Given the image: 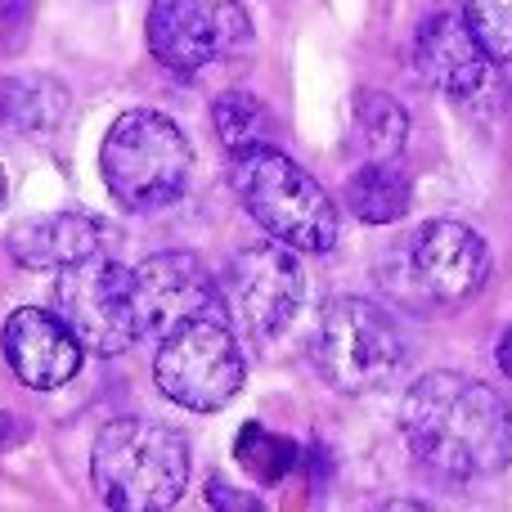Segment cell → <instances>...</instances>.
<instances>
[{
	"label": "cell",
	"instance_id": "obj_6",
	"mask_svg": "<svg viewBox=\"0 0 512 512\" xmlns=\"http://www.w3.org/2000/svg\"><path fill=\"white\" fill-rule=\"evenodd\" d=\"M158 342L162 346L153 360V378L171 405L194 409V414H216L243 391L248 364L239 351V333L225 315L189 319Z\"/></svg>",
	"mask_w": 512,
	"mask_h": 512
},
{
	"label": "cell",
	"instance_id": "obj_10",
	"mask_svg": "<svg viewBox=\"0 0 512 512\" xmlns=\"http://www.w3.org/2000/svg\"><path fill=\"white\" fill-rule=\"evenodd\" d=\"M0 351H5L9 369L23 387L32 391H59L63 382L77 378L81 369V351L59 310H41V306H23L5 319L0 328Z\"/></svg>",
	"mask_w": 512,
	"mask_h": 512
},
{
	"label": "cell",
	"instance_id": "obj_16",
	"mask_svg": "<svg viewBox=\"0 0 512 512\" xmlns=\"http://www.w3.org/2000/svg\"><path fill=\"white\" fill-rule=\"evenodd\" d=\"M351 131L369 158H396L409 140V113L382 90H364V95H355Z\"/></svg>",
	"mask_w": 512,
	"mask_h": 512
},
{
	"label": "cell",
	"instance_id": "obj_18",
	"mask_svg": "<svg viewBox=\"0 0 512 512\" xmlns=\"http://www.w3.org/2000/svg\"><path fill=\"white\" fill-rule=\"evenodd\" d=\"M234 454H239V468L248 472V477L265 481V486L283 481L292 468H297V445L283 441V436H274V432H265V427H256V423H248L239 432Z\"/></svg>",
	"mask_w": 512,
	"mask_h": 512
},
{
	"label": "cell",
	"instance_id": "obj_17",
	"mask_svg": "<svg viewBox=\"0 0 512 512\" xmlns=\"http://www.w3.org/2000/svg\"><path fill=\"white\" fill-rule=\"evenodd\" d=\"M212 126H216V140L230 149V158L274 140V113L256 95H248V90H230V95L216 99Z\"/></svg>",
	"mask_w": 512,
	"mask_h": 512
},
{
	"label": "cell",
	"instance_id": "obj_3",
	"mask_svg": "<svg viewBox=\"0 0 512 512\" xmlns=\"http://www.w3.org/2000/svg\"><path fill=\"white\" fill-rule=\"evenodd\" d=\"M90 481L108 508L158 512L189 486V441L167 423L117 418L99 427L90 450Z\"/></svg>",
	"mask_w": 512,
	"mask_h": 512
},
{
	"label": "cell",
	"instance_id": "obj_15",
	"mask_svg": "<svg viewBox=\"0 0 512 512\" xmlns=\"http://www.w3.org/2000/svg\"><path fill=\"white\" fill-rule=\"evenodd\" d=\"M342 198L364 225H391L409 212L414 185H409V176L391 158H369L351 180H346Z\"/></svg>",
	"mask_w": 512,
	"mask_h": 512
},
{
	"label": "cell",
	"instance_id": "obj_14",
	"mask_svg": "<svg viewBox=\"0 0 512 512\" xmlns=\"http://www.w3.org/2000/svg\"><path fill=\"white\" fill-rule=\"evenodd\" d=\"M108 243V225L95 221L86 212H50V216H32V221L14 225L9 234V256L27 270H63L72 261L104 252Z\"/></svg>",
	"mask_w": 512,
	"mask_h": 512
},
{
	"label": "cell",
	"instance_id": "obj_20",
	"mask_svg": "<svg viewBox=\"0 0 512 512\" xmlns=\"http://www.w3.org/2000/svg\"><path fill=\"white\" fill-rule=\"evenodd\" d=\"M207 504H212V508H239V512H256V508H261V499H256V495H239V490H234L230 481H221V477H216L212 486H207Z\"/></svg>",
	"mask_w": 512,
	"mask_h": 512
},
{
	"label": "cell",
	"instance_id": "obj_1",
	"mask_svg": "<svg viewBox=\"0 0 512 512\" xmlns=\"http://www.w3.org/2000/svg\"><path fill=\"white\" fill-rule=\"evenodd\" d=\"M400 432L441 477H495L512 459V409L495 387L468 373H427L405 391Z\"/></svg>",
	"mask_w": 512,
	"mask_h": 512
},
{
	"label": "cell",
	"instance_id": "obj_13",
	"mask_svg": "<svg viewBox=\"0 0 512 512\" xmlns=\"http://www.w3.org/2000/svg\"><path fill=\"white\" fill-rule=\"evenodd\" d=\"M149 50L162 68L171 72H198L221 50V27L216 9L207 0H153L149 5Z\"/></svg>",
	"mask_w": 512,
	"mask_h": 512
},
{
	"label": "cell",
	"instance_id": "obj_7",
	"mask_svg": "<svg viewBox=\"0 0 512 512\" xmlns=\"http://www.w3.org/2000/svg\"><path fill=\"white\" fill-rule=\"evenodd\" d=\"M216 288H221V315L230 319L234 333L274 342L297 319L306 274L297 265V252L283 243H248L230 256Z\"/></svg>",
	"mask_w": 512,
	"mask_h": 512
},
{
	"label": "cell",
	"instance_id": "obj_11",
	"mask_svg": "<svg viewBox=\"0 0 512 512\" xmlns=\"http://www.w3.org/2000/svg\"><path fill=\"white\" fill-rule=\"evenodd\" d=\"M409 265H414L418 283L427 297L441 306H463L481 292L490 274V252L477 230L459 221H427L409 243Z\"/></svg>",
	"mask_w": 512,
	"mask_h": 512
},
{
	"label": "cell",
	"instance_id": "obj_8",
	"mask_svg": "<svg viewBox=\"0 0 512 512\" xmlns=\"http://www.w3.org/2000/svg\"><path fill=\"white\" fill-rule=\"evenodd\" d=\"M63 324L95 355H122L140 342V310H135V270L117 256L95 252L59 270L54 288Z\"/></svg>",
	"mask_w": 512,
	"mask_h": 512
},
{
	"label": "cell",
	"instance_id": "obj_21",
	"mask_svg": "<svg viewBox=\"0 0 512 512\" xmlns=\"http://www.w3.org/2000/svg\"><path fill=\"white\" fill-rule=\"evenodd\" d=\"M499 369H504V378L512 382V328H504V337H499Z\"/></svg>",
	"mask_w": 512,
	"mask_h": 512
},
{
	"label": "cell",
	"instance_id": "obj_5",
	"mask_svg": "<svg viewBox=\"0 0 512 512\" xmlns=\"http://www.w3.org/2000/svg\"><path fill=\"white\" fill-rule=\"evenodd\" d=\"M319 378L342 396H373L387 391L405 373V337L387 310L364 297H337L324 306L310 342Z\"/></svg>",
	"mask_w": 512,
	"mask_h": 512
},
{
	"label": "cell",
	"instance_id": "obj_4",
	"mask_svg": "<svg viewBox=\"0 0 512 512\" xmlns=\"http://www.w3.org/2000/svg\"><path fill=\"white\" fill-rule=\"evenodd\" d=\"M194 149L171 117L153 108H131L104 135L99 171L104 185L126 212H158L176 203L189 185Z\"/></svg>",
	"mask_w": 512,
	"mask_h": 512
},
{
	"label": "cell",
	"instance_id": "obj_9",
	"mask_svg": "<svg viewBox=\"0 0 512 512\" xmlns=\"http://www.w3.org/2000/svg\"><path fill=\"white\" fill-rule=\"evenodd\" d=\"M135 310L140 337H167L189 319L221 315V288L194 252H158L135 270Z\"/></svg>",
	"mask_w": 512,
	"mask_h": 512
},
{
	"label": "cell",
	"instance_id": "obj_22",
	"mask_svg": "<svg viewBox=\"0 0 512 512\" xmlns=\"http://www.w3.org/2000/svg\"><path fill=\"white\" fill-rule=\"evenodd\" d=\"M23 441V427L14 423V414H0V445H14Z\"/></svg>",
	"mask_w": 512,
	"mask_h": 512
},
{
	"label": "cell",
	"instance_id": "obj_19",
	"mask_svg": "<svg viewBox=\"0 0 512 512\" xmlns=\"http://www.w3.org/2000/svg\"><path fill=\"white\" fill-rule=\"evenodd\" d=\"M459 14L490 63H512V0H463Z\"/></svg>",
	"mask_w": 512,
	"mask_h": 512
},
{
	"label": "cell",
	"instance_id": "obj_12",
	"mask_svg": "<svg viewBox=\"0 0 512 512\" xmlns=\"http://www.w3.org/2000/svg\"><path fill=\"white\" fill-rule=\"evenodd\" d=\"M414 68L432 90L463 99V95H472V90H481L490 59H486V50H481V41L472 36V27L463 23L459 9H436V14H427L423 23H418Z\"/></svg>",
	"mask_w": 512,
	"mask_h": 512
},
{
	"label": "cell",
	"instance_id": "obj_23",
	"mask_svg": "<svg viewBox=\"0 0 512 512\" xmlns=\"http://www.w3.org/2000/svg\"><path fill=\"white\" fill-rule=\"evenodd\" d=\"M5 194L9 189H5V171H0V207H5Z\"/></svg>",
	"mask_w": 512,
	"mask_h": 512
},
{
	"label": "cell",
	"instance_id": "obj_2",
	"mask_svg": "<svg viewBox=\"0 0 512 512\" xmlns=\"http://www.w3.org/2000/svg\"><path fill=\"white\" fill-rule=\"evenodd\" d=\"M230 185L239 194L243 212L274 243H283L292 252H328L342 234V216H337V203L328 198V189L270 144L234 153Z\"/></svg>",
	"mask_w": 512,
	"mask_h": 512
}]
</instances>
